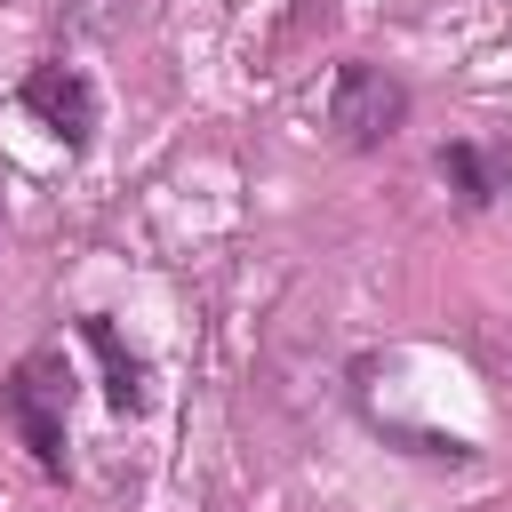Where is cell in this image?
I'll return each mask as SVG.
<instances>
[{
  "mask_svg": "<svg viewBox=\"0 0 512 512\" xmlns=\"http://www.w3.org/2000/svg\"><path fill=\"white\" fill-rule=\"evenodd\" d=\"M328 128H336V144H352V152H376V144H392L400 128H408V80L400 72H384V64H336V80H328Z\"/></svg>",
  "mask_w": 512,
  "mask_h": 512,
  "instance_id": "7a4b0ae2",
  "label": "cell"
},
{
  "mask_svg": "<svg viewBox=\"0 0 512 512\" xmlns=\"http://www.w3.org/2000/svg\"><path fill=\"white\" fill-rule=\"evenodd\" d=\"M80 344L104 360V400H112V416H144V400H152V392H144V360L120 344V328H112L104 312H80Z\"/></svg>",
  "mask_w": 512,
  "mask_h": 512,
  "instance_id": "277c9868",
  "label": "cell"
},
{
  "mask_svg": "<svg viewBox=\"0 0 512 512\" xmlns=\"http://www.w3.org/2000/svg\"><path fill=\"white\" fill-rule=\"evenodd\" d=\"M16 104L64 144V152H80L88 136H96V80L80 72V64H64V56H48V64H32L24 72V88H16Z\"/></svg>",
  "mask_w": 512,
  "mask_h": 512,
  "instance_id": "3957f363",
  "label": "cell"
},
{
  "mask_svg": "<svg viewBox=\"0 0 512 512\" xmlns=\"http://www.w3.org/2000/svg\"><path fill=\"white\" fill-rule=\"evenodd\" d=\"M0 416H8V432L24 440V456H32L48 480H64V472H72L64 360H56V352H32V360H16V368H8V384H0Z\"/></svg>",
  "mask_w": 512,
  "mask_h": 512,
  "instance_id": "6da1fadb",
  "label": "cell"
},
{
  "mask_svg": "<svg viewBox=\"0 0 512 512\" xmlns=\"http://www.w3.org/2000/svg\"><path fill=\"white\" fill-rule=\"evenodd\" d=\"M440 176H456V192H464V208H480V200H496V168L472 152V144H448L440 152Z\"/></svg>",
  "mask_w": 512,
  "mask_h": 512,
  "instance_id": "5b68a950",
  "label": "cell"
}]
</instances>
